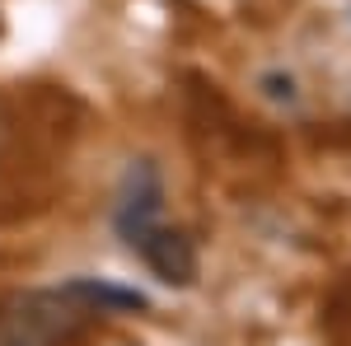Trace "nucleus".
<instances>
[{
  "label": "nucleus",
  "mask_w": 351,
  "mask_h": 346,
  "mask_svg": "<svg viewBox=\"0 0 351 346\" xmlns=\"http://www.w3.org/2000/svg\"><path fill=\"white\" fill-rule=\"evenodd\" d=\"M94 309L66 291H28L0 314V346H66Z\"/></svg>",
  "instance_id": "nucleus-1"
},
{
  "label": "nucleus",
  "mask_w": 351,
  "mask_h": 346,
  "mask_svg": "<svg viewBox=\"0 0 351 346\" xmlns=\"http://www.w3.org/2000/svg\"><path fill=\"white\" fill-rule=\"evenodd\" d=\"M160 211H164V178L155 160H132L122 173V187H117V206H112V225L127 239V248H136V239L145 230L160 225Z\"/></svg>",
  "instance_id": "nucleus-2"
},
{
  "label": "nucleus",
  "mask_w": 351,
  "mask_h": 346,
  "mask_svg": "<svg viewBox=\"0 0 351 346\" xmlns=\"http://www.w3.org/2000/svg\"><path fill=\"white\" fill-rule=\"evenodd\" d=\"M136 253H141V262L150 267L155 276H160L164 286H192L197 281V248L183 230H169V225H155V230H145L141 239H136Z\"/></svg>",
  "instance_id": "nucleus-3"
},
{
  "label": "nucleus",
  "mask_w": 351,
  "mask_h": 346,
  "mask_svg": "<svg viewBox=\"0 0 351 346\" xmlns=\"http://www.w3.org/2000/svg\"><path fill=\"white\" fill-rule=\"evenodd\" d=\"M66 291L75 295L80 304L89 309H99V314H141V309H150V299L132 286H112V281H94V276H75V281H66Z\"/></svg>",
  "instance_id": "nucleus-4"
},
{
  "label": "nucleus",
  "mask_w": 351,
  "mask_h": 346,
  "mask_svg": "<svg viewBox=\"0 0 351 346\" xmlns=\"http://www.w3.org/2000/svg\"><path fill=\"white\" fill-rule=\"evenodd\" d=\"M263 94H267L271 103H300V89H295V75H281V71H267V75H263Z\"/></svg>",
  "instance_id": "nucleus-5"
}]
</instances>
